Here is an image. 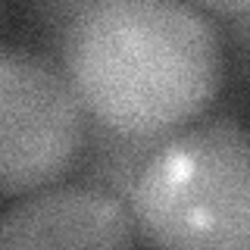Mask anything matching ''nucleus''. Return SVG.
<instances>
[{
	"label": "nucleus",
	"mask_w": 250,
	"mask_h": 250,
	"mask_svg": "<svg viewBox=\"0 0 250 250\" xmlns=\"http://www.w3.org/2000/svg\"><path fill=\"white\" fill-rule=\"evenodd\" d=\"M88 141L84 106L66 72L31 50L0 53V194L60 185Z\"/></svg>",
	"instance_id": "nucleus-3"
},
{
	"label": "nucleus",
	"mask_w": 250,
	"mask_h": 250,
	"mask_svg": "<svg viewBox=\"0 0 250 250\" xmlns=\"http://www.w3.org/2000/svg\"><path fill=\"white\" fill-rule=\"evenodd\" d=\"M138 241L141 234L128 200L106 188L50 185L13 197L0 216L3 250L131 247Z\"/></svg>",
	"instance_id": "nucleus-4"
},
{
	"label": "nucleus",
	"mask_w": 250,
	"mask_h": 250,
	"mask_svg": "<svg viewBox=\"0 0 250 250\" xmlns=\"http://www.w3.org/2000/svg\"><path fill=\"white\" fill-rule=\"evenodd\" d=\"M241 25H244V31L250 35V16H247V19H241Z\"/></svg>",
	"instance_id": "nucleus-6"
},
{
	"label": "nucleus",
	"mask_w": 250,
	"mask_h": 250,
	"mask_svg": "<svg viewBox=\"0 0 250 250\" xmlns=\"http://www.w3.org/2000/svg\"><path fill=\"white\" fill-rule=\"evenodd\" d=\"M194 6H200L203 13L225 16V19H247L250 16V0H191Z\"/></svg>",
	"instance_id": "nucleus-5"
},
{
	"label": "nucleus",
	"mask_w": 250,
	"mask_h": 250,
	"mask_svg": "<svg viewBox=\"0 0 250 250\" xmlns=\"http://www.w3.org/2000/svg\"><path fill=\"white\" fill-rule=\"evenodd\" d=\"M62 72L109 135L160 141L213 106L225 57L191 0H82L62 31Z\"/></svg>",
	"instance_id": "nucleus-1"
},
{
	"label": "nucleus",
	"mask_w": 250,
	"mask_h": 250,
	"mask_svg": "<svg viewBox=\"0 0 250 250\" xmlns=\"http://www.w3.org/2000/svg\"><path fill=\"white\" fill-rule=\"evenodd\" d=\"M125 200L144 244L250 250V125L209 119L156 141Z\"/></svg>",
	"instance_id": "nucleus-2"
}]
</instances>
